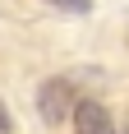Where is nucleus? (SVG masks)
<instances>
[{
    "label": "nucleus",
    "mask_w": 129,
    "mask_h": 134,
    "mask_svg": "<svg viewBox=\"0 0 129 134\" xmlns=\"http://www.w3.org/2000/svg\"><path fill=\"white\" fill-rule=\"evenodd\" d=\"M51 5H60L69 14H92V0H51Z\"/></svg>",
    "instance_id": "7ed1b4c3"
},
{
    "label": "nucleus",
    "mask_w": 129,
    "mask_h": 134,
    "mask_svg": "<svg viewBox=\"0 0 129 134\" xmlns=\"http://www.w3.org/2000/svg\"><path fill=\"white\" fill-rule=\"evenodd\" d=\"M9 130H14V116H9V107L0 102V134H9Z\"/></svg>",
    "instance_id": "20e7f679"
},
{
    "label": "nucleus",
    "mask_w": 129,
    "mask_h": 134,
    "mask_svg": "<svg viewBox=\"0 0 129 134\" xmlns=\"http://www.w3.org/2000/svg\"><path fill=\"white\" fill-rule=\"evenodd\" d=\"M74 134H115V120H111V111L102 107V102H74Z\"/></svg>",
    "instance_id": "f03ea898"
},
{
    "label": "nucleus",
    "mask_w": 129,
    "mask_h": 134,
    "mask_svg": "<svg viewBox=\"0 0 129 134\" xmlns=\"http://www.w3.org/2000/svg\"><path fill=\"white\" fill-rule=\"evenodd\" d=\"M69 111H74V83L69 79H46L37 88V116L46 125H64Z\"/></svg>",
    "instance_id": "f257e3e1"
}]
</instances>
